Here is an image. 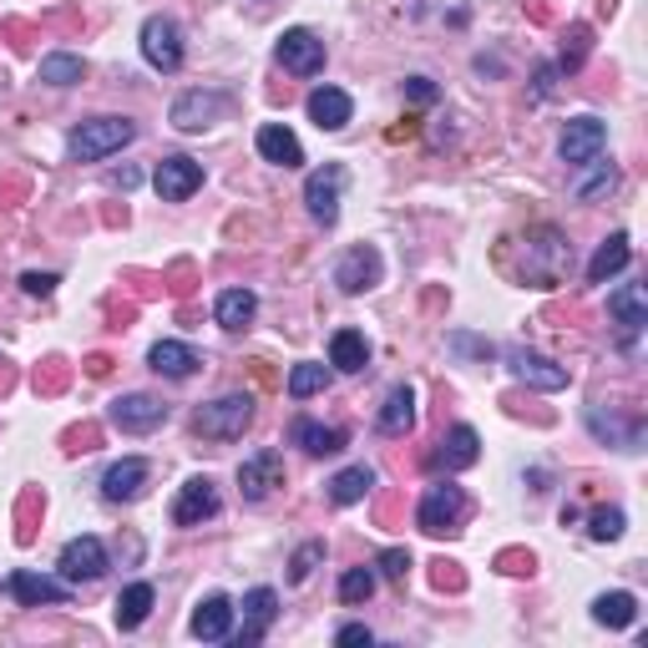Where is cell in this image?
Instances as JSON below:
<instances>
[{
    "instance_id": "6da1fadb",
    "label": "cell",
    "mask_w": 648,
    "mask_h": 648,
    "mask_svg": "<svg viewBox=\"0 0 648 648\" xmlns=\"http://www.w3.org/2000/svg\"><path fill=\"white\" fill-rule=\"evenodd\" d=\"M133 137H137V127L127 117H92V122H82V127H72L66 157H72V163H102V157L122 153Z\"/></svg>"
},
{
    "instance_id": "7a4b0ae2",
    "label": "cell",
    "mask_w": 648,
    "mask_h": 648,
    "mask_svg": "<svg viewBox=\"0 0 648 648\" xmlns=\"http://www.w3.org/2000/svg\"><path fill=\"white\" fill-rule=\"evenodd\" d=\"M461 516H467V492L451 477H436L416 506V527L431 537H451V532H461Z\"/></svg>"
},
{
    "instance_id": "3957f363",
    "label": "cell",
    "mask_w": 648,
    "mask_h": 648,
    "mask_svg": "<svg viewBox=\"0 0 648 648\" xmlns=\"http://www.w3.org/2000/svg\"><path fill=\"white\" fill-rule=\"evenodd\" d=\"M253 426V396H218L213 406H198L192 416V431L208 436V441H239L243 431Z\"/></svg>"
},
{
    "instance_id": "277c9868",
    "label": "cell",
    "mask_w": 648,
    "mask_h": 648,
    "mask_svg": "<svg viewBox=\"0 0 648 648\" xmlns=\"http://www.w3.org/2000/svg\"><path fill=\"white\" fill-rule=\"evenodd\" d=\"M603 147H608V122L603 117H573L563 127V137H557V157H563L567 168H588L593 157H603Z\"/></svg>"
},
{
    "instance_id": "5b68a950",
    "label": "cell",
    "mask_w": 648,
    "mask_h": 648,
    "mask_svg": "<svg viewBox=\"0 0 648 648\" xmlns=\"http://www.w3.org/2000/svg\"><path fill=\"white\" fill-rule=\"evenodd\" d=\"M339 192H345V168L339 163H324L304 178V208L320 229H335L339 223Z\"/></svg>"
},
{
    "instance_id": "8992f818",
    "label": "cell",
    "mask_w": 648,
    "mask_h": 648,
    "mask_svg": "<svg viewBox=\"0 0 648 648\" xmlns=\"http://www.w3.org/2000/svg\"><path fill=\"white\" fill-rule=\"evenodd\" d=\"M506 360V370H512V380H522V385H532V390H567V365H557V360H547V355H537V349H527V345H512L502 355Z\"/></svg>"
},
{
    "instance_id": "52a82bcc",
    "label": "cell",
    "mask_w": 648,
    "mask_h": 648,
    "mask_svg": "<svg viewBox=\"0 0 648 648\" xmlns=\"http://www.w3.org/2000/svg\"><path fill=\"white\" fill-rule=\"evenodd\" d=\"M137 41H143V61L153 72H178L182 66V31L173 15H147Z\"/></svg>"
},
{
    "instance_id": "ba28073f",
    "label": "cell",
    "mask_w": 648,
    "mask_h": 648,
    "mask_svg": "<svg viewBox=\"0 0 648 648\" xmlns=\"http://www.w3.org/2000/svg\"><path fill=\"white\" fill-rule=\"evenodd\" d=\"M153 188L163 203H182V198H192V192L203 188V163H192L188 153H173L157 163L153 173Z\"/></svg>"
},
{
    "instance_id": "9c48e42d",
    "label": "cell",
    "mask_w": 648,
    "mask_h": 648,
    "mask_svg": "<svg viewBox=\"0 0 648 648\" xmlns=\"http://www.w3.org/2000/svg\"><path fill=\"white\" fill-rule=\"evenodd\" d=\"M218 506H223V497H218L213 477H188L178 487V502H173V522L178 527H203L208 516H218Z\"/></svg>"
},
{
    "instance_id": "30bf717a",
    "label": "cell",
    "mask_w": 648,
    "mask_h": 648,
    "mask_svg": "<svg viewBox=\"0 0 648 648\" xmlns=\"http://www.w3.org/2000/svg\"><path fill=\"white\" fill-rule=\"evenodd\" d=\"M527 243H532V253H527V269H522V274H527L532 284L553 289L557 279H563V264H567V243H563V233H557V229H537Z\"/></svg>"
},
{
    "instance_id": "8fae6325",
    "label": "cell",
    "mask_w": 648,
    "mask_h": 648,
    "mask_svg": "<svg viewBox=\"0 0 648 648\" xmlns=\"http://www.w3.org/2000/svg\"><path fill=\"white\" fill-rule=\"evenodd\" d=\"M279 66L294 76H320L324 72V41L314 36V31H304V25H294V31H284L274 46Z\"/></svg>"
},
{
    "instance_id": "7c38bea8",
    "label": "cell",
    "mask_w": 648,
    "mask_h": 648,
    "mask_svg": "<svg viewBox=\"0 0 648 648\" xmlns=\"http://www.w3.org/2000/svg\"><path fill=\"white\" fill-rule=\"evenodd\" d=\"M608 314H613V324H618V349H634L638 335H644V324H648L644 289H638V284H618L608 294Z\"/></svg>"
},
{
    "instance_id": "4fadbf2b",
    "label": "cell",
    "mask_w": 648,
    "mask_h": 648,
    "mask_svg": "<svg viewBox=\"0 0 648 648\" xmlns=\"http://www.w3.org/2000/svg\"><path fill=\"white\" fill-rule=\"evenodd\" d=\"M56 567L66 583H96V577L107 573V547H102V537H72L61 547Z\"/></svg>"
},
{
    "instance_id": "5bb4252c",
    "label": "cell",
    "mask_w": 648,
    "mask_h": 648,
    "mask_svg": "<svg viewBox=\"0 0 648 648\" xmlns=\"http://www.w3.org/2000/svg\"><path fill=\"white\" fill-rule=\"evenodd\" d=\"M274 487H284V457H279V451H253L249 461H239L243 502H264Z\"/></svg>"
},
{
    "instance_id": "9a60e30c",
    "label": "cell",
    "mask_w": 648,
    "mask_h": 648,
    "mask_svg": "<svg viewBox=\"0 0 648 648\" xmlns=\"http://www.w3.org/2000/svg\"><path fill=\"white\" fill-rule=\"evenodd\" d=\"M107 416H112V426H117V431L143 436V431H157V426L168 420V406H163L157 396H143V390H137V396L112 400V410H107Z\"/></svg>"
},
{
    "instance_id": "2e32d148",
    "label": "cell",
    "mask_w": 648,
    "mask_h": 648,
    "mask_svg": "<svg viewBox=\"0 0 648 648\" xmlns=\"http://www.w3.org/2000/svg\"><path fill=\"white\" fill-rule=\"evenodd\" d=\"M11 598L21 603V608H41V603H51V608H61V603H72V583L66 577H46V573H11Z\"/></svg>"
},
{
    "instance_id": "e0dca14e",
    "label": "cell",
    "mask_w": 648,
    "mask_h": 648,
    "mask_svg": "<svg viewBox=\"0 0 648 648\" xmlns=\"http://www.w3.org/2000/svg\"><path fill=\"white\" fill-rule=\"evenodd\" d=\"M223 107H229V96L223 92H182L178 102H173V127L178 133H203V127H213L218 117H223Z\"/></svg>"
},
{
    "instance_id": "ac0fdd59",
    "label": "cell",
    "mask_w": 648,
    "mask_h": 648,
    "mask_svg": "<svg viewBox=\"0 0 648 648\" xmlns=\"http://www.w3.org/2000/svg\"><path fill=\"white\" fill-rule=\"evenodd\" d=\"M477 457H481V436L471 431V426H451L426 467L431 471H467V467H477Z\"/></svg>"
},
{
    "instance_id": "d6986e66",
    "label": "cell",
    "mask_w": 648,
    "mask_h": 648,
    "mask_svg": "<svg viewBox=\"0 0 648 648\" xmlns=\"http://www.w3.org/2000/svg\"><path fill=\"white\" fill-rule=\"evenodd\" d=\"M335 284L345 289V294H365V289H375V284H380V253H375L370 243H360V249L339 253Z\"/></svg>"
},
{
    "instance_id": "ffe728a7",
    "label": "cell",
    "mask_w": 648,
    "mask_h": 648,
    "mask_svg": "<svg viewBox=\"0 0 648 648\" xmlns=\"http://www.w3.org/2000/svg\"><path fill=\"white\" fill-rule=\"evenodd\" d=\"M279 618V593L274 588H253V593H243V628L239 634H229L239 648H249V644H259V638L269 634V624Z\"/></svg>"
},
{
    "instance_id": "44dd1931",
    "label": "cell",
    "mask_w": 648,
    "mask_h": 648,
    "mask_svg": "<svg viewBox=\"0 0 648 648\" xmlns=\"http://www.w3.org/2000/svg\"><path fill=\"white\" fill-rule=\"evenodd\" d=\"M147 477H153V467H147L143 457H122V461H112L107 477H102V497H107V502H137Z\"/></svg>"
},
{
    "instance_id": "7402d4cb",
    "label": "cell",
    "mask_w": 648,
    "mask_h": 648,
    "mask_svg": "<svg viewBox=\"0 0 648 648\" xmlns=\"http://www.w3.org/2000/svg\"><path fill=\"white\" fill-rule=\"evenodd\" d=\"M304 112H310V122L320 133H339V127L355 117V102H349V92H339V86H314Z\"/></svg>"
},
{
    "instance_id": "603a6c76",
    "label": "cell",
    "mask_w": 648,
    "mask_h": 648,
    "mask_svg": "<svg viewBox=\"0 0 648 648\" xmlns=\"http://www.w3.org/2000/svg\"><path fill=\"white\" fill-rule=\"evenodd\" d=\"M375 426H380V436H410L416 431V385L400 380L385 390V406L380 416H375Z\"/></svg>"
},
{
    "instance_id": "cb8c5ba5",
    "label": "cell",
    "mask_w": 648,
    "mask_h": 648,
    "mask_svg": "<svg viewBox=\"0 0 648 648\" xmlns=\"http://www.w3.org/2000/svg\"><path fill=\"white\" fill-rule=\"evenodd\" d=\"M233 634V603L223 593H208L198 608H192V638H203V644H223Z\"/></svg>"
},
{
    "instance_id": "d4e9b609",
    "label": "cell",
    "mask_w": 648,
    "mask_h": 648,
    "mask_svg": "<svg viewBox=\"0 0 648 648\" xmlns=\"http://www.w3.org/2000/svg\"><path fill=\"white\" fill-rule=\"evenodd\" d=\"M147 365H153L163 380H188L203 360H198V349L182 345V339H157V345L147 349Z\"/></svg>"
},
{
    "instance_id": "484cf974",
    "label": "cell",
    "mask_w": 648,
    "mask_h": 648,
    "mask_svg": "<svg viewBox=\"0 0 648 648\" xmlns=\"http://www.w3.org/2000/svg\"><path fill=\"white\" fill-rule=\"evenodd\" d=\"M253 147H259V157H264V163H274V168H300V163H304L300 137L289 133V127H279V122H264V127H259V137H253Z\"/></svg>"
},
{
    "instance_id": "4316f807",
    "label": "cell",
    "mask_w": 648,
    "mask_h": 648,
    "mask_svg": "<svg viewBox=\"0 0 648 648\" xmlns=\"http://www.w3.org/2000/svg\"><path fill=\"white\" fill-rule=\"evenodd\" d=\"M289 441L304 446L310 457H335L339 446H345V431H339V426H320V420L300 416L294 426H289Z\"/></svg>"
},
{
    "instance_id": "83f0119b",
    "label": "cell",
    "mask_w": 648,
    "mask_h": 648,
    "mask_svg": "<svg viewBox=\"0 0 648 648\" xmlns=\"http://www.w3.org/2000/svg\"><path fill=\"white\" fill-rule=\"evenodd\" d=\"M253 314H259V294H253V289H223L213 300V320L223 324V330H249Z\"/></svg>"
},
{
    "instance_id": "f1b7e54d",
    "label": "cell",
    "mask_w": 648,
    "mask_h": 648,
    "mask_svg": "<svg viewBox=\"0 0 648 648\" xmlns=\"http://www.w3.org/2000/svg\"><path fill=\"white\" fill-rule=\"evenodd\" d=\"M634 249H628V233H613V239L598 243V253L588 259V284H608L613 274H624Z\"/></svg>"
},
{
    "instance_id": "f546056e",
    "label": "cell",
    "mask_w": 648,
    "mask_h": 648,
    "mask_svg": "<svg viewBox=\"0 0 648 648\" xmlns=\"http://www.w3.org/2000/svg\"><path fill=\"white\" fill-rule=\"evenodd\" d=\"M330 365L345 375H360L365 365H370V339H365L360 330H339V335L330 339Z\"/></svg>"
},
{
    "instance_id": "4dcf8cb0",
    "label": "cell",
    "mask_w": 648,
    "mask_h": 648,
    "mask_svg": "<svg viewBox=\"0 0 648 648\" xmlns=\"http://www.w3.org/2000/svg\"><path fill=\"white\" fill-rule=\"evenodd\" d=\"M153 603H157L153 583H133V588H122V593H117V628H122V634L143 628V624H147V613H153Z\"/></svg>"
},
{
    "instance_id": "1f68e13d",
    "label": "cell",
    "mask_w": 648,
    "mask_h": 648,
    "mask_svg": "<svg viewBox=\"0 0 648 648\" xmlns=\"http://www.w3.org/2000/svg\"><path fill=\"white\" fill-rule=\"evenodd\" d=\"M588 431L598 436V441H613V446H624V451H638V441H644V426H624V420L613 416H603V406H588Z\"/></svg>"
},
{
    "instance_id": "d6a6232c",
    "label": "cell",
    "mask_w": 648,
    "mask_h": 648,
    "mask_svg": "<svg viewBox=\"0 0 648 648\" xmlns=\"http://www.w3.org/2000/svg\"><path fill=\"white\" fill-rule=\"evenodd\" d=\"M638 618V598L634 593H598L593 598V624H603V628H628Z\"/></svg>"
},
{
    "instance_id": "836d02e7",
    "label": "cell",
    "mask_w": 648,
    "mask_h": 648,
    "mask_svg": "<svg viewBox=\"0 0 648 648\" xmlns=\"http://www.w3.org/2000/svg\"><path fill=\"white\" fill-rule=\"evenodd\" d=\"M375 492V471L370 467H345L335 481H330V502L335 506H355Z\"/></svg>"
},
{
    "instance_id": "e575fe53",
    "label": "cell",
    "mask_w": 648,
    "mask_h": 648,
    "mask_svg": "<svg viewBox=\"0 0 648 648\" xmlns=\"http://www.w3.org/2000/svg\"><path fill=\"white\" fill-rule=\"evenodd\" d=\"M86 76V61L72 56V51H51V56H41V82L46 86H76Z\"/></svg>"
},
{
    "instance_id": "d590c367",
    "label": "cell",
    "mask_w": 648,
    "mask_h": 648,
    "mask_svg": "<svg viewBox=\"0 0 648 648\" xmlns=\"http://www.w3.org/2000/svg\"><path fill=\"white\" fill-rule=\"evenodd\" d=\"M324 385H330V370H324V365H294V370H289V396L294 400L320 396Z\"/></svg>"
},
{
    "instance_id": "8d00e7d4",
    "label": "cell",
    "mask_w": 648,
    "mask_h": 648,
    "mask_svg": "<svg viewBox=\"0 0 648 648\" xmlns=\"http://www.w3.org/2000/svg\"><path fill=\"white\" fill-rule=\"evenodd\" d=\"M370 593H375V567H349V573L339 577V603H349V608L365 603Z\"/></svg>"
},
{
    "instance_id": "74e56055",
    "label": "cell",
    "mask_w": 648,
    "mask_h": 648,
    "mask_svg": "<svg viewBox=\"0 0 648 648\" xmlns=\"http://www.w3.org/2000/svg\"><path fill=\"white\" fill-rule=\"evenodd\" d=\"M588 178H577V198H593V192H608L613 188V182H618V168H613V163H603V157H593V163H588Z\"/></svg>"
},
{
    "instance_id": "f35d334b",
    "label": "cell",
    "mask_w": 648,
    "mask_h": 648,
    "mask_svg": "<svg viewBox=\"0 0 648 648\" xmlns=\"http://www.w3.org/2000/svg\"><path fill=\"white\" fill-rule=\"evenodd\" d=\"M320 563H324V542H320V537L304 542L300 553L289 557V583H310V573H314Z\"/></svg>"
},
{
    "instance_id": "ab89813d",
    "label": "cell",
    "mask_w": 648,
    "mask_h": 648,
    "mask_svg": "<svg viewBox=\"0 0 648 648\" xmlns=\"http://www.w3.org/2000/svg\"><path fill=\"white\" fill-rule=\"evenodd\" d=\"M588 537H593V542L624 537V512H618V506H598V512L588 516Z\"/></svg>"
},
{
    "instance_id": "60d3db41",
    "label": "cell",
    "mask_w": 648,
    "mask_h": 648,
    "mask_svg": "<svg viewBox=\"0 0 648 648\" xmlns=\"http://www.w3.org/2000/svg\"><path fill=\"white\" fill-rule=\"evenodd\" d=\"M375 567H380L390 583H406V573H410V553L406 547H385L380 557H375Z\"/></svg>"
},
{
    "instance_id": "b9f144b4",
    "label": "cell",
    "mask_w": 648,
    "mask_h": 648,
    "mask_svg": "<svg viewBox=\"0 0 648 648\" xmlns=\"http://www.w3.org/2000/svg\"><path fill=\"white\" fill-rule=\"evenodd\" d=\"M451 349H461V355H481V360H492L497 349H492V339H471V335H451L446 339Z\"/></svg>"
},
{
    "instance_id": "7bdbcfd3",
    "label": "cell",
    "mask_w": 648,
    "mask_h": 648,
    "mask_svg": "<svg viewBox=\"0 0 648 648\" xmlns=\"http://www.w3.org/2000/svg\"><path fill=\"white\" fill-rule=\"evenodd\" d=\"M21 289L31 300H46L51 289H56V274H36V269H31V274H21Z\"/></svg>"
},
{
    "instance_id": "ee69618b",
    "label": "cell",
    "mask_w": 648,
    "mask_h": 648,
    "mask_svg": "<svg viewBox=\"0 0 648 648\" xmlns=\"http://www.w3.org/2000/svg\"><path fill=\"white\" fill-rule=\"evenodd\" d=\"M335 644H375V634H370L365 624H345V628L335 634Z\"/></svg>"
},
{
    "instance_id": "f6af8a7d",
    "label": "cell",
    "mask_w": 648,
    "mask_h": 648,
    "mask_svg": "<svg viewBox=\"0 0 648 648\" xmlns=\"http://www.w3.org/2000/svg\"><path fill=\"white\" fill-rule=\"evenodd\" d=\"M406 92H410V102H431V96H436V86H431V76H410V86H406Z\"/></svg>"
},
{
    "instance_id": "bcb514c9",
    "label": "cell",
    "mask_w": 648,
    "mask_h": 648,
    "mask_svg": "<svg viewBox=\"0 0 648 648\" xmlns=\"http://www.w3.org/2000/svg\"><path fill=\"white\" fill-rule=\"evenodd\" d=\"M137 178H143V173H137V168H122V173H112V182H117V188H137Z\"/></svg>"
}]
</instances>
